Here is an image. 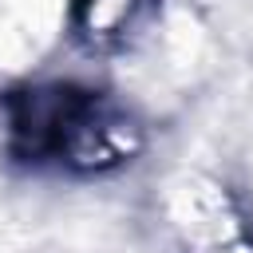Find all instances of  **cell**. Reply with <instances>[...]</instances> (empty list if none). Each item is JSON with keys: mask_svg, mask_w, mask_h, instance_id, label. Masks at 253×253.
<instances>
[{"mask_svg": "<svg viewBox=\"0 0 253 253\" xmlns=\"http://www.w3.org/2000/svg\"><path fill=\"white\" fill-rule=\"evenodd\" d=\"M12 150L75 174H103L142 150V126L107 95L75 83L24 87L4 99Z\"/></svg>", "mask_w": 253, "mask_h": 253, "instance_id": "6da1fadb", "label": "cell"}, {"mask_svg": "<svg viewBox=\"0 0 253 253\" xmlns=\"http://www.w3.org/2000/svg\"><path fill=\"white\" fill-rule=\"evenodd\" d=\"M150 8L154 0H75V28L91 47H123Z\"/></svg>", "mask_w": 253, "mask_h": 253, "instance_id": "7a4b0ae2", "label": "cell"}, {"mask_svg": "<svg viewBox=\"0 0 253 253\" xmlns=\"http://www.w3.org/2000/svg\"><path fill=\"white\" fill-rule=\"evenodd\" d=\"M190 253H253V241L237 225H229V229H217L210 237H198Z\"/></svg>", "mask_w": 253, "mask_h": 253, "instance_id": "3957f363", "label": "cell"}]
</instances>
